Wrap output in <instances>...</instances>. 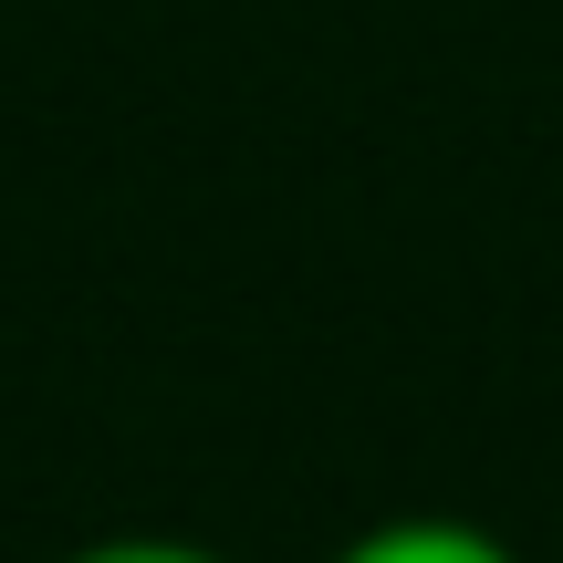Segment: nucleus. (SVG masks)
Wrapping results in <instances>:
<instances>
[{
	"instance_id": "obj_2",
	"label": "nucleus",
	"mask_w": 563,
	"mask_h": 563,
	"mask_svg": "<svg viewBox=\"0 0 563 563\" xmlns=\"http://www.w3.org/2000/svg\"><path fill=\"white\" fill-rule=\"evenodd\" d=\"M63 563H230V553L178 543V532H104V543H74Z\"/></svg>"
},
{
	"instance_id": "obj_1",
	"label": "nucleus",
	"mask_w": 563,
	"mask_h": 563,
	"mask_svg": "<svg viewBox=\"0 0 563 563\" xmlns=\"http://www.w3.org/2000/svg\"><path fill=\"white\" fill-rule=\"evenodd\" d=\"M334 563H522V553L481 522H449V511H397V522L355 532Z\"/></svg>"
}]
</instances>
